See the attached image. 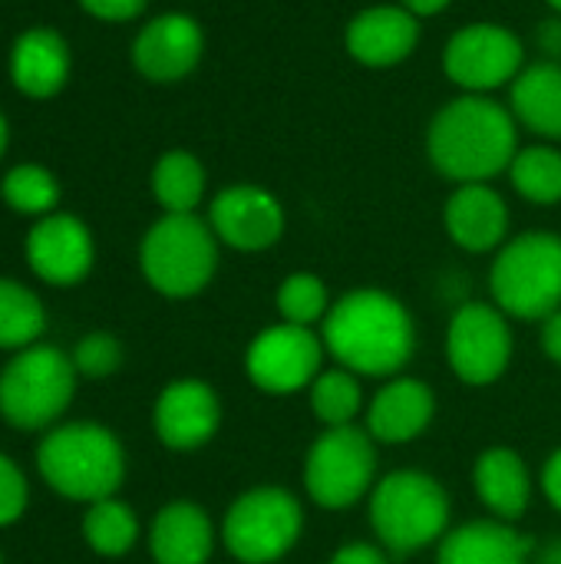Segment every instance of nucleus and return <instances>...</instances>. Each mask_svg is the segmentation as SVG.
Here are the masks:
<instances>
[{
    "label": "nucleus",
    "instance_id": "nucleus-1",
    "mask_svg": "<svg viewBox=\"0 0 561 564\" xmlns=\"http://www.w3.org/2000/svg\"><path fill=\"white\" fill-rule=\"evenodd\" d=\"M321 340L337 367L357 377H400L417 354V324L400 297L357 288L337 297L321 324Z\"/></svg>",
    "mask_w": 561,
    "mask_h": 564
},
{
    "label": "nucleus",
    "instance_id": "nucleus-2",
    "mask_svg": "<svg viewBox=\"0 0 561 564\" xmlns=\"http://www.w3.org/2000/svg\"><path fill=\"white\" fill-rule=\"evenodd\" d=\"M519 152V122L503 102L466 93L446 102L427 129V155L433 169L456 182H489L509 172Z\"/></svg>",
    "mask_w": 561,
    "mask_h": 564
},
{
    "label": "nucleus",
    "instance_id": "nucleus-3",
    "mask_svg": "<svg viewBox=\"0 0 561 564\" xmlns=\"http://www.w3.org/2000/svg\"><path fill=\"white\" fill-rule=\"evenodd\" d=\"M367 516L377 542L390 555H413L440 545L450 532V496L443 482L423 469H397L377 479L367 496Z\"/></svg>",
    "mask_w": 561,
    "mask_h": 564
},
{
    "label": "nucleus",
    "instance_id": "nucleus-4",
    "mask_svg": "<svg viewBox=\"0 0 561 564\" xmlns=\"http://www.w3.org/2000/svg\"><path fill=\"white\" fill-rule=\"evenodd\" d=\"M36 466L46 486L73 502L112 499L126 479V453L112 430L99 423H69L43 436Z\"/></svg>",
    "mask_w": 561,
    "mask_h": 564
},
{
    "label": "nucleus",
    "instance_id": "nucleus-5",
    "mask_svg": "<svg viewBox=\"0 0 561 564\" xmlns=\"http://www.w3.org/2000/svg\"><path fill=\"white\" fill-rule=\"evenodd\" d=\"M493 304L516 321H546L561 307V235L526 231L506 241L489 268Z\"/></svg>",
    "mask_w": 561,
    "mask_h": 564
},
{
    "label": "nucleus",
    "instance_id": "nucleus-6",
    "mask_svg": "<svg viewBox=\"0 0 561 564\" xmlns=\"http://www.w3.org/2000/svg\"><path fill=\"white\" fill-rule=\"evenodd\" d=\"M145 281L165 297H195L205 291L218 268V238L208 221L195 215L159 218L139 248Z\"/></svg>",
    "mask_w": 561,
    "mask_h": 564
},
{
    "label": "nucleus",
    "instance_id": "nucleus-7",
    "mask_svg": "<svg viewBox=\"0 0 561 564\" xmlns=\"http://www.w3.org/2000/svg\"><path fill=\"white\" fill-rule=\"evenodd\" d=\"M301 532L304 509L284 486H255L241 492L222 519V542L241 564L281 562L301 542Z\"/></svg>",
    "mask_w": 561,
    "mask_h": 564
},
{
    "label": "nucleus",
    "instance_id": "nucleus-8",
    "mask_svg": "<svg viewBox=\"0 0 561 564\" xmlns=\"http://www.w3.org/2000/svg\"><path fill=\"white\" fill-rule=\"evenodd\" d=\"M76 367L60 347L33 344L0 373V416L17 430H43L69 406Z\"/></svg>",
    "mask_w": 561,
    "mask_h": 564
},
{
    "label": "nucleus",
    "instance_id": "nucleus-9",
    "mask_svg": "<svg viewBox=\"0 0 561 564\" xmlns=\"http://www.w3.org/2000/svg\"><path fill=\"white\" fill-rule=\"evenodd\" d=\"M377 486V443L364 426L324 430L304 456V492L314 506L341 512Z\"/></svg>",
    "mask_w": 561,
    "mask_h": 564
},
{
    "label": "nucleus",
    "instance_id": "nucleus-10",
    "mask_svg": "<svg viewBox=\"0 0 561 564\" xmlns=\"http://www.w3.org/2000/svg\"><path fill=\"white\" fill-rule=\"evenodd\" d=\"M509 317L486 301L456 307L446 327V364L466 387H493L513 364Z\"/></svg>",
    "mask_w": 561,
    "mask_h": 564
},
{
    "label": "nucleus",
    "instance_id": "nucleus-11",
    "mask_svg": "<svg viewBox=\"0 0 561 564\" xmlns=\"http://www.w3.org/2000/svg\"><path fill=\"white\" fill-rule=\"evenodd\" d=\"M526 69L522 40L499 23H470L456 30L443 46V73L450 83L466 93H493L499 86H513V79Z\"/></svg>",
    "mask_w": 561,
    "mask_h": 564
},
{
    "label": "nucleus",
    "instance_id": "nucleus-12",
    "mask_svg": "<svg viewBox=\"0 0 561 564\" xmlns=\"http://www.w3.org/2000/svg\"><path fill=\"white\" fill-rule=\"evenodd\" d=\"M327 350L321 334L314 327L298 324H271L265 327L245 354V373L248 380L271 397H288L298 390H308L317 373L324 370Z\"/></svg>",
    "mask_w": 561,
    "mask_h": 564
},
{
    "label": "nucleus",
    "instance_id": "nucleus-13",
    "mask_svg": "<svg viewBox=\"0 0 561 564\" xmlns=\"http://www.w3.org/2000/svg\"><path fill=\"white\" fill-rule=\"evenodd\" d=\"M208 225L222 245L245 251V254H258L281 241L288 218H284V205L278 202V195H271L261 185L241 182L215 195L208 208Z\"/></svg>",
    "mask_w": 561,
    "mask_h": 564
},
{
    "label": "nucleus",
    "instance_id": "nucleus-14",
    "mask_svg": "<svg viewBox=\"0 0 561 564\" xmlns=\"http://www.w3.org/2000/svg\"><path fill=\"white\" fill-rule=\"evenodd\" d=\"M152 426L159 443L175 453L202 449L222 426V400L205 380H172L152 406Z\"/></svg>",
    "mask_w": 561,
    "mask_h": 564
},
{
    "label": "nucleus",
    "instance_id": "nucleus-15",
    "mask_svg": "<svg viewBox=\"0 0 561 564\" xmlns=\"http://www.w3.org/2000/svg\"><path fill=\"white\" fill-rule=\"evenodd\" d=\"M436 416V393L417 377H390L364 410V430L374 443L407 446L420 440Z\"/></svg>",
    "mask_w": 561,
    "mask_h": 564
},
{
    "label": "nucleus",
    "instance_id": "nucleus-16",
    "mask_svg": "<svg viewBox=\"0 0 561 564\" xmlns=\"http://www.w3.org/2000/svg\"><path fill=\"white\" fill-rule=\"evenodd\" d=\"M205 50V33L188 13H162L142 26L132 46L136 69L155 83H175L188 76Z\"/></svg>",
    "mask_w": 561,
    "mask_h": 564
},
{
    "label": "nucleus",
    "instance_id": "nucleus-17",
    "mask_svg": "<svg viewBox=\"0 0 561 564\" xmlns=\"http://www.w3.org/2000/svg\"><path fill=\"white\" fill-rule=\"evenodd\" d=\"M347 53L370 69L403 63L420 43V20L403 3H377L347 23Z\"/></svg>",
    "mask_w": 561,
    "mask_h": 564
},
{
    "label": "nucleus",
    "instance_id": "nucleus-18",
    "mask_svg": "<svg viewBox=\"0 0 561 564\" xmlns=\"http://www.w3.org/2000/svg\"><path fill=\"white\" fill-rule=\"evenodd\" d=\"M443 228L470 254L499 251L509 235V205L489 182L456 185L443 205Z\"/></svg>",
    "mask_w": 561,
    "mask_h": 564
},
{
    "label": "nucleus",
    "instance_id": "nucleus-19",
    "mask_svg": "<svg viewBox=\"0 0 561 564\" xmlns=\"http://www.w3.org/2000/svg\"><path fill=\"white\" fill-rule=\"evenodd\" d=\"M26 261L46 284H79L93 268V238L79 218L46 215L26 238Z\"/></svg>",
    "mask_w": 561,
    "mask_h": 564
},
{
    "label": "nucleus",
    "instance_id": "nucleus-20",
    "mask_svg": "<svg viewBox=\"0 0 561 564\" xmlns=\"http://www.w3.org/2000/svg\"><path fill=\"white\" fill-rule=\"evenodd\" d=\"M536 542L513 522L476 519L450 529L436 545V564H532Z\"/></svg>",
    "mask_w": 561,
    "mask_h": 564
},
{
    "label": "nucleus",
    "instance_id": "nucleus-21",
    "mask_svg": "<svg viewBox=\"0 0 561 564\" xmlns=\"http://www.w3.org/2000/svg\"><path fill=\"white\" fill-rule=\"evenodd\" d=\"M149 552L155 564H208L215 552L208 512L185 499L162 506L149 529Z\"/></svg>",
    "mask_w": 561,
    "mask_h": 564
},
{
    "label": "nucleus",
    "instance_id": "nucleus-22",
    "mask_svg": "<svg viewBox=\"0 0 561 564\" xmlns=\"http://www.w3.org/2000/svg\"><path fill=\"white\" fill-rule=\"evenodd\" d=\"M473 489L493 519L516 525L532 502V473L516 449L493 446L473 466Z\"/></svg>",
    "mask_w": 561,
    "mask_h": 564
},
{
    "label": "nucleus",
    "instance_id": "nucleus-23",
    "mask_svg": "<svg viewBox=\"0 0 561 564\" xmlns=\"http://www.w3.org/2000/svg\"><path fill=\"white\" fill-rule=\"evenodd\" d=\"M509 109L542 139H561V63H526L509 86Z\"/></svg>",
    "mask_w": 561,
    "mask_h": 564
},
{
    "label": "nucleus",
    "instance_id": "nucleus-24",
    "mask_svg": "<svg viewBox=\"0 0 561 564\" xmlns=\"http://www.w3.org/2000/svg\"><path fill=\"white\" fill-rule=\"evenodd\" d=\"M69 73V50L60 33L53 30H26L10 56V76L13 83L36 99L53 96Z\"/></svg>",
    "mask_w": 561,
    "mask_h": 564
},
{
    "label": "nucleus",
    "instance_id": "nucleus-25",
    "mask_svg": "<svg viewBox=\"0 0 561 564\" xmlns=\"http://www.w3.org/2000/svg\"><path fill=\"white\" fill-rule=\"evenodd\" d=\"M205 182L202 162L185 149L165 152L152 169V195L165 215H192L205 195Z\"/></svg>",
    "mask_w": 561,
    "mask_h": 564
},
{
    "label": "nucleus",
    "instance_id": "nucleus-26",
    "mask_svg": "<svg viewBox=\"0 0 561 564\" xmlns=\"http://www.w3.org/2000/svg\"><path fill=\"white\" fill-rule=\"evenodd\" d=\"M308 400H311L314 420H317L324 430L354 426V420L367 410L360 377L350 373V370H344V367L321 370L317 380L308 387Z\"/></svg>",
    "mask_w": 561,
    "mask_h": 564
},
{
    "label": "nucleus",
    "instance_id": "nucleus-27",
    "mask_svg": "<svg viewBox=\"0 0 561 564\" xmlns=\"http://www.w3.org/2000/svg\"><path fill=\"white\" fill-rule=\"evenodd\" d=\"M513 188L532 205L561 202V152L555 145H526L509 165Z\"/></svg>",
    "mask_w": 561,
    "mask_h": 564
},
{
    "label": "nucleus",
    "instance_id": "nucleus-28",
    "mask_svg": "<svg viewBox=\"0 0 561 564\" xmlns=\"http://www.w3.org/2000/svg\"><path fill=\"white\" fill-rule=\"evenodd\" d=\"M83 539L96 555L119 558L139 542V519L119 499H99L83 519Z\"/></svg>",
    "mask_w": 561,
    "mask_h": 564
},
{
    "label": "nucleus",
    "instance_id": "nucleus-29",
    "mask_svg": "<svg viewBox=\"0 0 561 564\" xmlns=\"http://www.w3.org/2000/svg\"><path fill=\"white\" fill-rule=\"evenodd\" d=\"M46 314L33 291L0 278V350H26L43 334Z\"/></svg>",
    "mask_w": 561,
    "mask_h": 564
},
{
    "label": "nucleus",
    "instance_id": "nucleus-30",
    "mask_svg": "<svg viewBox=\"0 0 561 564\" xmlns=\"http://www.w3.org/2000/svg\"><path fill=\"white\" fill-rule=\"evenodd\" d=\"M274 304H278V314H281L284 324L314 327V324H324V317H327V311H331L334 301L327 294V284L317 274L294 271V274H288L278 284Z\"/></svg>",
    "mask_w": 561,
    "mask_h": 564
},
{
    "label": "nucleus",
    "instance_id": "nucleus-31",
    "mask_svg": "<svg viewBox=\"0 0 561 564\" xmlns=\"http://www.w3.org/2000/svg\"><path fill=\"white\" fill-rule=\"evenodd\" d=\"M3 198H7L10 208H17L23 215H43V212H50L56 205L60 185L40 165H17L3 178Z\"/></svg>",
    "mask_w": 561,
    "mask_h": 564
},
{
    "label": "nucleus",
    "instance_id": "nucleus-32",
    "mask_svg": "<svg viewBox=\"0 0 561 564\" xmlns=\"http://www.w3.org/2000/svg\"><path fill=\"white\" fill-rule=\"evenodd\" d=\"M73 367H76V373L93 377V380L112 377L122 367V344L112 334H103V330L86 334L73 350Z\"/></svg>",
    "mask_w": 561,
    "mask_h": 564
},
{
    "label": "nucleus",
    "instance_id": "nucleus-33",
    "mask_svg": "<svg viewBox=\"0 0 561 564\" xmlns=\"http://www.w3.org/2000/svg\"><path fill=\"white\" fill-rule=\"evenodd\" d=\"M26 509V479L23 473L0 453V529L17 522Z\"/></svg>",
    "mask_w": 561,
    "mask_h": 564
},
{
    "label": "nucleus",
    "instance_id": "nucleus-34",
    "mask_svg": "<svg viewBox=\"0 0 561 564\" xmlns=\"http://www.w3.org/2000/svg\"><path fill=\"white\" fill-rule=\"evenodd\" d=\"M327 564H390V552L374 542H347L331 555Z\"/></svg>",
    "mask_w": 561,
    "mask_h": 564
},
{
    "label": "nucleus",
    "instance_id": "nucleus-35",
    "mask_svg": "<svg viewBox=\"0 0 561 564\" xmlns=\"http://www.w3.org/2000/svg\"><path fill=\"white\" fill-rule=\"evenodd\" d=\"M79 3L99 20H132L145 7V0H79Z\"/></svg>",
    "mask_w": 561,
    "mask_h": 564
},
{
    "label": "nucleus",
    "instance_id": "nucleus-36",
    "mask_svg": "<svg viewBox=\"0 0 561 564\" xmlns=\"http://www.w3.org/2000/svg\"><path fill=\"white\" fill-rule=\"evenodd\" d=\"M539 486L549 499V506L561 512V449L549 453L546 466H542V476H539Z\"/></svg>",
    "mask_w": 561,
    "mask_h": 564
},
{
    "label": "nucleus",
    "instance_id": "nucleus-37",
    "mask_svg": "<svg viewBox=\"0 0 561 564\" xmlns=\"http://www.w3.org/2000/svg\"><path fill=\"white\" fill-rule=\"evenodd\" d=\"M539 344H542V354H546L552 364H559L561 367V307L555 314H549V317L542 321Z\"/></svg>",
    "mask_w": 561,
    "mask_h": 564
},
{
    "label": "nucleus",
    "instance_id": "nucleus-38",
    "mask_svg": "<svg viewBox=\"0 0 561 564\" xmlns=\"http://www.w3.org/2000/svg\"><path fill=\"white\" fill-rule=\"evenodd\" d=\"M450 3H453V0H403V7H407L417 20H423V17H436V13H443Z\"/></svg>",
    "mask_w": 561,
    "mask_h": 564
},
{
    "label": "nucleus",
    "instance_id": "nucleus-39",
    "mask_svg": "<svg viewBox=\"0 0 561 564\" xmlns=\"http://www.w3.org/2000/svg\"><path fill=\"white\" fill-rule=\"evenodd\" d=\"M532 564H561V539H552L549 545L532 552Z\"/></svg>",
    "mask_w": 561,
    "mask_h": 564
},
{
    "label": "nucleus",
    "instance_id": "nucleus-40",
    "mask_svg": "<svg viewBox=\"0 0 561 564\" xmlns=\"http://www.w3.org/2000/svg\"><path fill=\"white\" fill-rule=\"evenodd\" d=\"M3 145H7V122H3V116H0V152H3Z\"/></svg>",
    "mask_w": 561,
    "mask_h": 564
},
{
    "label": "nucleus",
    "instance_id": "nucleus-41",
    "mask_svg": "<svg viewBox=\"0 0 561 564\" xmlns=\"http://www.w3.org/2000/svg\"><path fill=\"white\" fill-rule=\"evenodd\" d=\"M546 3H549V7H552L555 13H561V0H546Z\"/></svg>",
    "mask_w": 561,
    "mask_h": 564
},
{
    "label": "nucleus",
    "instance_id": "nucleus-42",
    "mask_svg": "<svg viewBox=\"0 0 561 564\" xmlns=\"http://www.w3.org/2000/svg\"><path fill=\"white\" fill-rule=\"evenodd\" d=\"M0 564H3V562H0Z\"/></svg>",
    "mask_w": 561,
    "mask_h": 564
}]
</instances>
